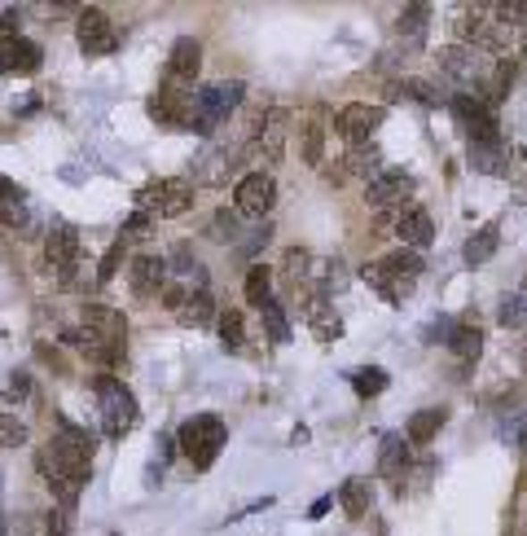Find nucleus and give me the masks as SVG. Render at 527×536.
Listing matches in <instances>:
<instances>
[{"instance_id": "1", "label": "nucleus", "mask_w": 527, "mask_h": 536, "mask_svg": "<svg viewBox=\"0 0 527 536\" xmlns=\"http://www.w3.org/2000/svg\"><path fill=\"white\" fill-rule=\"evenodd\" d=\"M93 453H97V440H93L88 431L62 427L49 440L45 462H53V471H62V475H75V480L88 483L93 480Z\"/></svg>"}, {"instance_id": "2", "label": "nucleus", "mask_w": 527, "mask_h": 536, "mask_svg": "<svg viewBox=\"0 0 527 536\" xmlns=\"http://www.w3.org/2000/svg\"><path fill=\"white\" fill-rule=\"evenodd\" d=\"M150 114H155L163 128L189 132V128H194V114H198V88H194V84H180V80H171V75H163V84H158L155 97H150Z\"/></svg>"}, {"instance_id": "3", "label": "nucleus", "mask_w": 527, "mask_h": 536, "mask_svg": "<svg viewBox=\"0 0 527 536\" xmlns=\"http://www.w3.org/2000/svg\"><path fill=\"white\" fill-rule=\"evenodd\" d=\"M93 387H97V400H102V431L110 440L128 435V431L137 427V396L114 374H97Z\"/></svg>"}, {"instance_id": "4", "label": "nucleus", "mask_w": 527, "mask_h": 536, "mask_svg": "<svg viewBox=\"0 0 527 536\" xmlns=\"http://www.w3.org/2000/svg\"><path fill=\"white\" fill-rule=\"evenodd\" d=\"M176 444H180V453H185L198 471H207L211 462L220 457V448H224V423L211 418V414L189 418V423L180 427V435H176Z\"/></svg>"}, {"instance_id": "5", "label": "nucleus", "mask_w": 527, "mask_h": 536, "mask_svg": "<svg viewBox=\"0 0 527 536\" xmlns=\"http://www.w3.org/2000/svg\"><path fill=\"white\" fill-rule=\"evenodd\" d=\"M137 203L146 207V212H158V215H185L194 207V185L189 180H155V185H146L141 194H137Z\"/></svg>"}, {"instance_id": "6", "label": "nucleus", "mask_w": 527, "mask_h": 536, "mask_svg": "<svg viewBox=\"0 0 527 536\" xmlns=\"http://www.w3.org/2000/svg\"><path fill=\"white\" fill-rule=\"evenodd\" d=\"M75 36H79V49H84L88 57H105V54L119 49V31H114V22L105 18L97 4H93V9H79Z\"/></svg>"}, {"instance_id": "7", "label": "nucleus", "mask_w": 527, "mask_h": 536, "mask_svg": "<svg viewBox=\"0 0 527 536\" xmlns=\"http://www.w3.org/2000/svg\"><path fill=\"white\" fill-rule=\"evenodd\" d=\"M45 260H49V268L57 272V281H62V286H71V281H75L79 233H75L71 224H53V229H49V238H45Z\"/></svg>"}, {"instance_id": "8", "label": "nucleus", "mask_w": 527, "mask_h": 536, "mask_svg": "<svg viewBox=\"0 0 527 536\" xmlns=\"http://www.w3.org/2000/svg\"><path fill=\"white\" fill-rule=\"evenodd\" d=\"M448 106H453V114H457V128L471 137V146H474V141H501V132H497V114L483 106L479 97H466V93H457Z\"/></svg>"}, {"instance_id": "9", "label": "nucleus", "mask_w": 527, "mask_h": 536, "mask_svg": "<svg viewBox=\"0 0 527 536\" xmlns=\"http://www.w3.org/2000/svg\"><path fill=\"white\" fill-rule=\"evenodd\" d=\"M387 119V110L382 106H369V102H352V106L339 110V119H334V132L343 137V141H352V146H369V137H373V128Z\"/></svg>"}, {"instance_id": "10", "label": "nucleus", "mask_w": 527, "mask_h": 536, "mask_svg": "<svg viewBox=\"0 0 527 536\" xmlns=\"http://www.w3.org/2000/svg\"><path fill=\"white\" fill-rule=\"evenodd\" d=\"M238 215H255V220H264V215L272 212V203H277V180L268 176V172H251V176H242L238 180Z\"/></svg>"}, {"instance_id": "11", "label": "nucleus", "mask_w": 527, "mask_h": 536, "mask_svg": "<svg viewBox=\"0 0 527 536\" xmlns=\"http://www.w3.org/2000/svg\"><path fill=\"white\" fill-rule=\"evenodd\" d=\"M167 272H171V264H167L163 255H137L132 268H128L132 295H137V299H158V295L167 290Z\"/></svg>"}, {"instance_id": "12", "label": "nucleus", "mask_w": 527, "mask_h": 536, "mask_svg": "<svg viewBox=\"0 0 527 536\" xmlns=\"http://www.w3.org/2000/svg\"><path fill=\"white\" fill-rule=\"evenodd\" d=\"M414 194V176L409 172H382L378 180L365 185V198L382 212V207H405V198Z\"/></svg>"}, {"instance_id": "13", "label": "nucleus", "mask_w": 527, "mask_h": 536, "mask_svg": "<svg viewBox=\"0 0 527 536\" xmlns=\"http://www.w3.org/2000/svg\"><path fill=\"white\" fill-rule=\"evenodd\" d=\"M396 233H400V242H405L409 251H426V247H431V238H435V224H431V212H426V207H418V203L400 207V220H396Z\"/></svg>"}, {"instance_id": "14", "label": "nucleus", "mask_w": 527, "mask_h": 536, "mask_svg": "<svg viewBox=\"0 0 527 536\" xmlns=\"http://www.w3.org/2000/svg\"><path fill=\"white\" fill-rule=\"evenodd\" d=\"M84 330L105 339V343H119V348H123V339H128L123 313H119V308H105V304H84Z\"/></svg>"}, {"instance_id": "15", "label": "nucleus", "mask_w": 527, "mask_h": 536, "mask_svg": "<svg viewBox=\"0 0 527 536\" xmlns=\"http://www.w3.org/2000/svg\"><path fill=\"white\" fill-rule=\"evenodd\" d=\"M40 62H45V49L36 40H9V45H0V71H9V75H36Z\"/></svg>"}, {"instance_id": "16", "label": "nucleus", "mask_w": 527, "mask_h": 536, "mask_svg": "<svg viewBox=\"0 0 527 536\" xmlns=\"http://www.w3.org/2000/svg\"><path fill=\"white\" fill-rule=\"evenodd\" d=\"M198 71H203V45L189 40V36L176 40V45H171V57H167V75L180 80V84H194Z\"/></svg>"}, {"instance_id": "17", "label": "nucleus", "mask_w": 527, "mask_h": 536, "mask_svg": "<svg viewBox=\"0 0 527 536\" xmlns=\"http://www.w3.org/2000/svg\"><path fill=\"white\" fill-rule=\"evenodd\" d=\"M382 268H387V277L396 281V290H400V299H405V295L418 286V277H422V268H426V264H422L418 251H409V247H405V251H391V255L382 260Z\"/></svg>"}, {"instance_id": "18", "label": "nucleus", "mask_w": 527, "mask_h": 536, "mask_svg": "<svg viewBox=\"0 0 527 536\" xmlns=\"http://www.w3.org/2000/svg\"><path fill=\"white\" fill-rule=\"evenodd\" d=\"M378 471H382V480H391L396 492H405V475H409V448H405V440L400 435H387L382 440V457H378Z\"/></svg>"}, {"instance_id": "19", "label": "nucleus", "mask_w": 527, "mask_h": 536, "mask_svg": "<svg viewBox=\"0 0 527 536\" xmlns=\"http://www.w3.org/2000/svg\"><path fill=\"white\" fill-rule=\"evenodd\" d=\"M448 348H453V356L462 365H474L479 352H483V325H479V317H462L457 330H453V339H448Z\"/></svg>"}, {"instance_id": "20", "label": "nucleus", "mask_w": 527, "mask_h": 536, "mask_svg": "<svg viewBox=\"0 0 527 536\" xmlns=\"http://www.w3.org/2000/svg\"><path fill=\"white\" fill-rule=\"evenodd\" d=\"M497 247H501V229L497 224H483L479 233L466 238V247H462V255H466V264H488L492 255H497Z\"/></svg>"}, {"instance_id": "21", "label": "nucleus", "mask_w": 527, "mask_h": 536, "mask_svg": "<svg viewBox=\"0 0 527 536\" xmlns=\"http://www.w3.org/2000/svg\"><path fill=\"white\" fill-rule=\"evenodd\" d=\"M448 423V409L439 405V409H422V414H414L409 418V427H405V440L409 444H431L435 435H439V427Z\"/></svg>"}, {"instance_id": "22", "label": "nucleus", "mask_w": 527, "mask_h": 536, "mask_svg": "<svg viewBox=\"0 0 527 536\" xmlns=\"http://www.w3.org/2000/svg\"><path fill=\"white\" fill-rule=\"evenodd\" d=\"M299 137H304V163L321 167V155H325V128H321V110H313V114L299 123Z\"/></svg>"}, {"instance_id": "23", "label": "nucleus", "mask_w": 527, "mask_h": 536, "mask_svg": "<svg viewBox=\"0 0 527 536\" xmlns=\"http://www.w3.org/2000/svg\"><path fill=\"white\" fill-rule=\"evenodd\" d=\"M343 167H347V176H361L365 185H369V180H378V176L387 172V167L378 163V150H373V146H356V150L343 159Z\"/></svg>"}, {"instance_id": "24", "label": "nucleus", "mask_w": 527, "mask_h": 536, "mask_svg": "<svg viewBox=\"0 0 527 536\" xmlns=\"http://www.w3.org/2000/svg\"><path fill=\"white\" fill-rule=\"evenodd\" d=\"M339 506L347 519H365L369 515V480H347L339 488Z\"/></svg>"}, {"instance_id": "25", "label": "nucleus", "mask_w": 527, "mask_h": 536, "mask_svg": "<svg viewBox=\"0 0 527 536\" xmlns=\"http://www.w3.org/2000/svg\"><path fill=\"white\" fill-rule=\"evenodd\" d=\"M176 322L180 325H211L215 322V299H211L207 290H194V295L185 299V308L176 313Z\"/></svg>"}, {"instance_id": "26", "label": "nucleus", "mask_w": 527, "mask_h": 536, "mask_svg": "<svg viewBox=\"0 0 527 536\" xmlns=\"http://www.w3.org/2000/svg\"><path fill=\"white\" fill-rule=\"evenodd\" d=\"M247 304H255L260 313L272 304V268L251 264V272H247Z\"/></svg>"}, {"instance_id": "27", "label": "nucleus", "mask_w": 527, "mask_h": 536, "mask_svg": "<svg viewBox=\"0 0 527 536\" xmlns=\"http://www.w3.org/2000/svg\"><path fill=\"white\" fill-rule=\"evenodd\" d=\"M352 391H356L361 400H373V396H382V391H387V370H378V365L352 370Z\"/></svg>"}, {"instance_id": "28", "label": "nucleus", "mask_w": 527, "mask_h": 536, "mask_svg": "<svg viewBox=\"0 0 527 536\" xmlns=\"http://www.w3.org/2000/svg\"><path fill=\"white\" fill-rule=\"evenodd\" d=\"M400 93H405V97H414V102H422V106H444V102H453V97H448V93H439L431 80H405V84H400Z\"/></svg>"}, {"instance_id": "29", "label": "nucleus", "mask_w": 527, "mask_h": 536, "mask_svg": "<svg viewBox=\"0 0 527 536\" xmlns=\"http://www.w3.org/2000/svg\"><path fill=\"white\" fill-rule=\"evenodd\" d=\"M281 272H286V281H308V272H313V255L304 251V247H290L286 255H281Z\"/></svg>"}, {"instance_id": "30", "label": "nucleus", "mask_w": 527, "mask_h": 536, "mask_svg": "<svg viewBox=\"0 0 527 536\" xmlns=\"http://www.w3.org/2000/svg\"><path fill=\"white\" fill-rule=\"evenodd\" d=\"M361 277H365V281L373 286V290H378V295H382V299H387V304H400V290H396V281L387 277V268H382V260H373V264H365V268H361Z\"/></svg>"}, {"instance_id": "31", "label": "nucleus", "mask_w": 527, "mask_h": 536, "mask_svg": "<svg viewBox=\"0 0 527 536\" xmlns=\"http://www.w3.org/2000/svg\"><path fill=\"white\" fill-rule=\"evenodd\" d=\"M426 18H431V4H409V9H400V36H409L414 45L422 40V31H426Z\"/></svg>"}, {"instance_id": "32", "label": "nucleus", "mask_w": 527, "mask_h": 536, "mask_svg": "<svg viewBox=\"0 0 527 536\" xmlns=\"http://www.w3.org/2000/svg\"><path fill=\"white\" fill-rule=\"evenodd\" d=\"M220 348L224 352H242V313L238 308L220 313Z\"/></svg>"}, {"instance_id": "33", "label": "nucleus", "mask_w": 527, "mask_h": 536, "mask_svg": "<svg viewBox=\"0 0 527 536\" xmlns=\"http://www.w3.org/2000/svg\"><path fill=\"white\" fill-rule=\"evenodd\" d=\"M497 322L506 325V330L527 325V295H506V299H501V308H497Z\"/></svg>"}, {"instance_id": "34", "label": "nucleus", "mask_w": 527, "mask_h": 536, "mask_svg": "<svg viewBox=\"0 0 527 536\" xmlns=\"http://www.w3.org/2000/svg\"><path fill=\"white\" fill-rule=\"evenodd\" d=\"M471 163L479 172H506V167H501V141H474Z\"/></svg>"}, {"instance_id": "35", "label": "nucleus", "mask_w": 527, "mask_h": 536, "mask_svg": "<svg viewBox=\"0 0 527 536\" xmlns=\"http://www.w3.org/2000/svg\"><path fill=\"white\" fill-rule=\"evenodd\" d=\"M260 317H264V330H268V339H272V343H290V322H286L281 304H268Z\"/></svg>"}, {"instance_id": "36", "label": "nucleus", "mask_w": 527, "mask_h": 536, "mask_svg": "<svg viewBox=\"0 0 527 536\" xmlns=\"http://www.w3.org/2000/svg\"><path fill=\"white\" fill-rule=\"evenodd\" d=\"M238 220H242L238 207H233V212L220 207V212L211 215V238H215V242H233V238H238Z\"/></svg>"}, {"instance_id": "37", "label": "nucleus", "mask_w": 527, "mask_h": 536, "mask_svg": "<svg viewBox=\"0 0 527 536\" xmlns=\"http://www.w3.org/2000/svg\"><path fill=\"white\" fill-rule=\"evenodd\" d=\"M313 334L321 339V343H339V339H343V322H339V317L325 308L321 317H313Z\"/></svg>"}, {"instance_id": "38", "label": "nucleus", "mask_w": 527, "mask_h": 536, "mask_svg": "<svg viewBox=\"0 0 527 536\" xmlns=\"http://www.w3.org/2000/svg\"><path fill=\"white\" fill-rule=\"evenodd\" d=\"M18 444H27V427L13 414H0V448H18Z\"/></svg>"}, {"instance_id": "39", "label": "nucleus", "mask_w": 527, "mask_h": 536, "mask_svg": "<svg viewBox=\"0 0 527 536\" xmlns=\"http://www.w3.org/2000/svg\"><path fill=\"white\" fill-rule=\"evenodd\" d=\"M123 247H128V233H123V238H114V247L105 251L102 268H97V281H110V277L119 272V264H123Z\"/></svg>"}, {"instance_id": "40", "label": "nucleus", "mask_w": 527, "mask_h": 536, "mask_svg": "<svg viewBox=\"0 0 527 536\" xmlns=\"http://www.w3.org/2000/svg\"><path fill=\"white\" fill-rule=\"evenodd\" d=\"M71 532V510H49L40 519V536H66Z\"/></svg>"}, {"instance_id": "41", "label": "nucleus", "mask_w": 527, "mask_h": 536, "mask_svg": "<svg viewBox=\"0 0 527 536\" xmlns=\"http://www.w3.org/2000/svg\"><path fill=\"white\" fill-rule=\"evenodd\" d=\"M0 396H4V400H22V396H31V378H27V374H9V378H4V387H0Z\"/></svg>"}, {"instance_id": "42", "label": "nucleus", "mask_w": 527, "mask_h": 536, "mask_svg": "<svg viewBox=\"0 0 527 536\" xmlns=\"http://www.w3.org/2000/svg\"><path fill=\"white\" fill-rule=\"evenodd\" d=\"M18 27H22V13H18V9H4V13H0V45L22 40V36H18Z\"/></svg>"}, {"instance_id": "43", "label": "nucleus", "mask_w": 527, "mask_h": 536, "mask_svg": "<svg viewBox=\"0 0 527 536\" xmlns=\"http://www.w3.org/2000/svg\"><path fill=\"white\" fill-rule=\"evenodd\" d=\"M189 295H194V290H185V286H176V281H167V290H163L158 299H163V308H171V313H180Z\"/></svg>"}, {"instance_id": "44", "label": "nucleus", "mask_w": 527, "mask_h": 536, "mask_svg": "<svg viewBox=\"0 0 527 536\" xmlns=\"http://www.w3.org/2000/svg\"><path fill=\"white\" fill-rule=\"evenodd\" d=\"M453 330H457V322H435V325H426V343H448L453 339Z\"/></svg>"}, {"instance_id": "45", "label": "nucleus", "mask_w": 527, "mask_h": 536, "mask_svg": "<svg viewBox=\"0 0 527 536\" xmlns=\"http://www.w3.org/2000/svg\"><path fill=\"white\" fill-rule=\"evenodd\" d=\"M36 356H40L45 365H53L57 374H66V361H62V352H53L49 343H36Z\"/></svg>"}, {"instance_id": "46", "label": "nucleus", "mask_w": 527, "mask_h": 536, "mask_svg": "<svg viewBox=\"0 0 527 536\" xmlns=\"http://www.w3.org/2000/svg\"><path fill=\"white\" fill-rule=\"evenodd\" d=\"M27 194H22V185L18 180H9V176H0V203H22Z\"/></svg>"}, {"instance_id": "47", "label": "nucleus", "mask_w": 527, "mask_h": 536, "mask_svg": "<svg viewBox=\"0 0 527 536\" xmlns=\"http://www.w3.org/2000/svg\"><path fill=\"white\" fill-rule=\"evenodd\" d=\"M268 238H272V229H268V224H264V229H255V238H251V242L242 247V255H255V251H260V247L268 242Z\"/></svg>"}, {"instance_id": "48", "label": "nucleus", "mask_w": 527, "mask_h": 536, "mask_svg": "<svg viewBox=\"0 0 527 536\" xmlns=\"http://www.w3.org/2000/svg\"><path fill=\"white\" fill-rule=\"evenodd\" d=\"M171 453H176V440H167V435H163V440H158V466H163Z\"/></svg>"}, {"instance_id": "49", "label": "nucleus", "mask_w": 527, "mask_h": 536, "mask_svg": "<svg viewBox=\"0 0 527 536\" xmlns=\"http://www.w3.org/2000/svg\"><path fill=\"white\" fill-rule=\"evenodd\" d=\"M146 224H150V212H137L132 220H128V233H141Z\"/></svg>"}, {"instance_id": "50", "label": "nucleus", "mask_w": 527, "mask_h": 536, "mask_svg": "<svg viewBox=\"0 0 527 536\" xmlns=\"http://www.w3.org/2000/svg\"><path fill=\"white\" fill-rule=\"evenodd\" d=\"M325 510H330V497H321V501H316L313 510H308V519H321V515H325Z\"/></svg>"}, {"instance_id": "51", "label": "nucleus", "mask_w": 527, "mask_h": 536, "mask_svg": "<svg viewBox=\"0 0 527 536\" xmlns=\"http://www.w3.org/2000/svg\"><path fill=\"white\" fill-rule=\"evenodd\" d=\"M519 488H523V492H527V471H523V480H519Z\"/></svg>"}, {"instance_id": "52", "label": "nucleus", "mask_w": 527, "mask_h": 536, "mask_svg": "<svg viewBox=\"0 0 527 536\" xmlns=\"http://www.w3.org/2000/svg\"><path fill=\"white\" fill-rule=\"evenodd\" d=\"M523 370H527V339H523Z\"/></svg>"}, {"instance_id": "53", "label": "nucleus", "mask_w": 527, "mask_h": 536, "mask_svg": "<svg viewBox=\"0 0 527 536\" xmlns=\"http://www.w3.org/2000/svg\"><path fill=\"white\" fill-rule=\"evenodd\" d=\"M519 440H523V448H527V427H523V435H519Z\"/></svg>"}, {"instance_id": "54", "label": "nucleus", "mask_w": 527, "mask_h": 536, "mask_svg": "<svg viewBox=\"0 0 527 536\" xmlns=\"http://www.w3.org/2000/svg\"><path fill=\"white\" fill-rule=\"evenodd\" d=\"M523 54H527V31H523Z\"/></svg>"}, {"instance_id": "55", "label": "nucleus", "mask_w": 527, "mask_h": 536, "mask_svg": "<svg viewBox=\"0 0 527 536\" xmlns=\"http://www.w3.org/2000/svg\"><path fill=\"white\" fill-rule=\"evenodd\" d=\"M0 536H4V528H0Z\"/></svg>"}, {"instance_id": "56", "label": "nucleus", "mask_w": 527, "mask_h": 536, "mask_svg": "<svg viewBox=\"0 0 527 536\" xmlns=\"http://www.w3.org/2000/svg\"><path fill=\"white\" fill-rule=\"evenodd\" d=\"M523 286H527V281H523ZM523 295H527V290H523Z\"/></svg>"}]
</instances>
